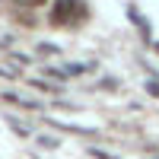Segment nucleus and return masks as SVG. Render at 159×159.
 Returning <instances> with one entry per match:
<instances>
[{
    "label": "nucleus",
    "mask_w": 159,
    "mask_h": 159,
    "mask_svg": "<svg viewBox=\"0 0 159 159\" xmlns=\"http://www.w3.org/2000/svg\"><path fill=\"white\" fill-rule=\"evenodd\" d=\"M76 10H83L80 7V0H57L54 7H51V25H73L76 19Z\"/></svg>",
    "instance_id": "1"
},
{
    "label": "nucleus",
    "mask_w": 159,
    "mask_h": 159,
    "mask_svg": "<svg viewBox=\"0 0 159 159\" xmlns=\"http://www.w3.org/2000/svg\"><path fill=\"white\" fill-rule=\"evenodd\" d=\"M73 73H86V67L83 64H67V76H73Z\"/></svg>",
    "instance_id": "2"
},
{
    "label": "nucleus",
    "mask_w": 159,
    "mask_h": 159,
    "mask_svg": "<svg viewBox=\"0 0 159 159\" xmlns=\"http://www.w3.org/2000/svg\"><path fill=\"white\" fill-rule=\"evenodd\" d=\"M147 89L153 92V96H159V83H153V80H150V83H147Z\"/></svg>",
    "instance_id": "3"
},
{
    "label": "nucleus",
    "mask_w": 159,
    "mask_h": 159,
    "mask_svg": "<svg viewBox=\"0 0 159 159\" xmlns=\"http://www.w3.org/2000/svg\"><path fill=\"white\" fill-rule=\"evenodd\" d=\"M19 3H29V7H35V3H42V0H19Z\"/></svg>",
    "instance_id": "4"
}]
</instances>
